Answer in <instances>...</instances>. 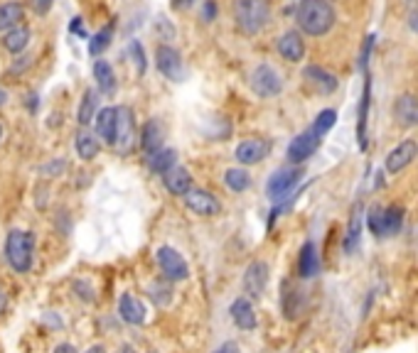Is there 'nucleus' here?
I'll use <instances>...</instances> for the list:
<instances>
[{"label": "nucleus", "instance_id": "1", "mask_svg": "<svg viewBox=\"0 0 418 353\" xmlns=\"http://www.w3.org/2000/svg\"><path fill=\"white\" fill-rule=\"evenodd\" d=\"M295 22L302 35L325 37L337 25V13L330 0H300L295 6Z\"/></svg>", "mask_w": 418, "mask_h": 353}, {"label": "nucleus", "instance_id": "2", "mask_svg": "<svg viewBox=\"0 0 418 353\" xmlns=\"http://www.w3.org/2000/svg\"><path fill=\"white\" fill-rule=\"evenodd\" d=\"M271 0H234L232 3L234 25L246 37L261 35L271 22Z\"/></svg>", "mask_w": 418, "mask_h": 353}, {"label": "nucleus", "instance_id": "3", "mask_svg": "<svg viewBox=\"0 0 418 353\" xmlns=\"http://www.w3.org/2000/svg\"><path fill=\"white\" fill-rule=\"evenodd\" d=\"M35 258V236L30 231L13 229L6 238V260L15 273L25 275Z\"/></svg>", "mask_w": 418, "mask_h": 353}, {"label": "nucleus", "instance_id": "4", "mask_svg": "<svg viewBox=\"0 0 418 353\" xmlns=\"http://www.w3.org/2000/svg\"><path fill=\"white\" fill-rule=\"evenodd\" d=\"M403 209L401 206H374L367 214V229L377 238H389L396 236L403 226Z\"/></svg>", "mask_w": 418, "mask_h": 353}, {"label": "nucleus", "instance_id": "5", "mask_svg": "<svg viewBox=\"0 0 418 353\" xmlns=\"http://www.w3.org/2000/svg\"><path fill=\"white\" fill-rule=\"evenodd\" d=\"M249 86L258 99H276L283 91V79L271 64H258L249 76Z\"/></svg>", "mask_w": 418, "mask_h": 353}, {"label": "nucleus", "instance_id": "6", "mask_svg": "<svg viewBox=\"0 0 418 353\" xmlns=\"http://www.w3.org/2000/svg\"><path fill=\"white\" fill-rule=\"evenodd\" d=\"M300 180H302V169L298 167V164H293V167L276 169V172H273L271 177H268V182H266L268 199H271V201H283L293 189H295Z\"/></svg>", "mask_w": 418, "mask_h": 353}, {"label": "nucleus", "instance_id": "7", "mask_svg": "<svg viewBox=\"0 0 418 353\" xmlns=\"http://www.w3.org/2000/svg\"><path fill=\"white\" fill-rule=\"evenodd\" d=\"M320 143H323V135H320L318 130H315V128L310 125V128L302 130L300 135H295V138L291 140V145H288V150H286L288 162H291V164H302V162H307V159H310L312 154L318 152Z\"/></svg>", "mask_w": 418, "mask_h": 353}, {"label": "nucleus", "instance_id": "8", "mask_svg": "<svg viewBox=\"0 0 418 353\" xmlns=\"http://www.w3.org/2000/svg\"><path fill=\"white\" fill-rule=\"evenodd\" d=\"M155 260L160 265L162 278L172 280V282H182V280L190 278V265L182 258L180 250H175L172 245H160L155 253Z\"/></svg>", "mask_w": 418, "mask_h": 353}, {"label": "nucleus", "instance_id": "9", "mask_svg": "<svg viewBox=\"0 0 418 353\" xmlns=\"http://www.w3.org/2000/svg\"><path fill=\"white\" fill-rule=\"evenodd\" d=\"M155 66L165 79L175 81V84L185 79V62H182L180 50H175L172 45L155 47Z\"/></svg>", "mask_w": 418, "mask_h": 353}, {"label": "nucleus", "instance_id": "10", "mask_svg": "<svg viewBox=\"0 0 418 353\" xmlns=\"http://www.w3.org/2000/svg\"><path fill=\"white\" fill-rule=\"evenodd\" d=\"M271 154V140L266 138H249L242 140L234 150V157L242 167H251V164H258Z\"/></svg>", "mask_w": 418, "mask_h": 353}, {"label": "nucleus", "instance_id": "11", "mask_svg": "<svg viewBox=\"0 0 418 353\" xmlns=\"http://www.w3.org/2000/svg\"><path fill=\"white\" fill-rule=\"evenodd\" d=\"M185 206L197 216H217L222 211V201L212 194V192L200 189V187H192L185 196H182Z\"/></svg>", "mask_w": 418, "mask_h": 353}, {"label": "nucleus", "instance_id": "12", "mask_svg": "<svg viewBox=\"0 0 418 353\" xmlns=\"http://www.w3.org/2000/svg\"><path fill=\"white\" fill-rule=\"evenodd\" d=\"M138 135H136V118H133V110L128 106H118V130H116V150L118 154H128L136 145Z\"/></svg>", "mask_w": 418, "mask_h": 353}, {"label": "nucleus", "instance_id": "13", "mask_svg": "<svg viewBox=\"0 0 418 353\" xmlns=\"http://www.w3.org/2000/svg\"><path fill=\"white\" fill-rule=\"evenodd\" d=\"M302 79H305V84L310 86V91H315V94L320 96H330L337 91L340 81L335 74H330L325 66H318V64H310L302 69Z\"/></svg>", "mask_w": 418, "mask_h": 353}, {"label": "nucleus", "instance_id": "14", "mask_svg": "<svg viewBox=\"0 0 418 353\" xmlns=\"http://www.w3.org/2000/svg\"><path fill=\"white\" fill-rule=\"evenodd\" d=\"M416 157H418V143L416 140H403V143H398L396 147L389 150L386 159H384V167H386L389 174H398V172H403Z\"/></svg>", "mask_w": 418, "mask_h": 353}, {"label": "nucleus", "instance_id": "15", "mask_svg": "<svg viewBox=\"0 0 418 353\" xmlns=\"http://www.w3.org/2000/svg\"><path fill=\"white\" fill-rule=\"evenodd\" d=\"M268 275H271L268 265L263 263V260H253V263L246 268V273H244V294H246L249 299L261 297V294L266 292Z\"/></svg>", "mask_w": 418, "mask_h": 353}, {"label": "nucleus", "instance_id": "16", "mask_svg": "<svg viewBox=\"0 0 418 353\" xmlns=\"http://www.w3.org/2000/svg\"><path fill=\"white\" fill-rule=\"evenodd\" d=\"M276 50H278V55H281L286 62H291V64L302 62L305 59V40H302V32L300 30L283 32L276 42Z\"/></svg>", "mask_w": 418, "mask_h": 353}, {"label": "nucleus", "instance_id": "17", "mask_svg": "<svg viewBox=\"0 0 418 353\" xmlns=\"http://www.w3.org/2000/svg\"><path fill=\"white\" fill-rule=\"evenodd\" d=\"M116 130H118V106L101 108L94 120V133L101 138V143H106L109 147H113V145H116Z\"/></svg>", "mask_w": 418, "mask_h": 353}, {"label": "nucleus", "instance_id": "18", "mask_svg": "<svg viewBox=\"0 0 418 353\" xmlns=\"http://www.w3.org/2000/svg\"><path fill=\"white\" fill-rule=\"evenodd\" d=\"M99 103H101V91L99 89H86L84 96L79 101V108H76V123L79 128H89L91 123L99 115Z\"/></svg>", "mask_w": 418, "mask_h": 353}, {"label": "nucleus", "instance_id": "19", "mask_svg": "<svg viewBox=\"0 0 418 353\" xmlns=\"http://www.w3.org/2000/svg\"><path fill=\"white\" fill-rule=\"evenodd\" d=\"M393 118L401 128H413L418 125V99L411 94H403L393 101Z\"/></svg>", "mask_w": 418, "mask_h": 353}, {"label": "nucleus", "instance_id": "20", "mask_svg": "<svg viewBox=\"0 0 418 353\" xmlns=\"http://www.w3.org/2000/svg\"><path fill=\"white\" fill-rule=\"evenodd\" d=\"M162 185H165V189L170 192L172 196H185L187 192L192 189V174H190V169L182 167V164H175L170 172L162 174Z\"/></svg>", "mask_w": 418, "mask_h": 353}, {"label": "nucleus", "instance_id": "21", "mask_svg": "<svg viewBox=\"0 0 418 353\" xmlns=\"http://www.w3.org/2000/svg\"><path fill=\"white\" fill-rule=\"evenodd\" d=\"M229 314H232V322L237 324L244 331H251L256 329V312H253V304L249 297H237L229 307Z\"/></svg>", "mask_w": 418, "mask_h": 353}, {"label": "nucleus", "instance_id": "22", "mask_svg": "<svg viewBox=\"0 0 418 353\" xmlns=\"http://www.w3.org/2000/svg\"><path fill=\"white\" fill-rule=\"evenodd\" d=\"M32 40V30L22 22V25L13 27V30L3 32V47H6V52H11L13 57H20L22 52L27 50V45H30Z\"/></svg>", "mask_w": 418, "mask_h": 353}, {"label": "nucleus", "instance_id": "23", "mask_svg": "<svg viewBox=\"0 0 418 353\" xmlns=\"http://www.w3.org/2000/svg\"><path fill=\"white\" fill-rule=\"evenodd\" d=\"M74 147H76L79 159L91 162V159H96V157H99V152H101V138L96 133H91L89 128H81L79 133H76V138H74Z\"/></svg>", "mask_w": 418, "mask_h": 353}, {"label": "nucleus", "instance_id": "24", "mask_svg": "<svg viewBox=\"0 0 418 353\" xmlns=\"http://www.w3.org/2000/svg\"><path fill=\"white\" fill-rule=\"evenodd\" d=\"M162 143H165V130H162L160 120L151 118L141 130V147L146 154H153L158 150H162Z\"/></svg>", "mask_w": 418, "mask_h": 353}, {"label": "nucleus", "instance_id": "25", "mask_svg": "<svg viewBox=\"0 0 418 353\" xmlns=\"http://www.w3.org/2000/svg\"><path fill=\"white\" fill-rule=\"evenodd\" d=\"M118 314H121L123 322L133 324V326H138V324L146 322V307H143L141 299L133 297L131 292L121 294V299H118Z\"/></svg>", "mask_w": 418, "mask_h": 353}, {"label": "nucleus", "instance_id": "26", "mask_svg": "<svg viewBox=\"0 0 418 353\" xmlns=\"http://www.w3.org/2000/svg\"><path fill=\"white\" fill-rule=\"evenodd\" d=\"M320 270V258H318V245L312 243V240H305L298 253V275L302 280L312 278V275H318Z\"/></svg>", "mask_w": 418, "mask_h": 353}, {"label": "nucleus", "instance_id": "27", "mask_svg": "<svg viewBox=\"0 0 418 353\" xmlns=\"http://www.w3.org/2000/svg\"><path fill=\"white\" fill-rule=\"evenodd\" d=\"M369 103H372V81H369V74H364V91H362V101H359V113H357V140L362 150H367Z\"/></svg>", "mask_w": 418, "mask_h": 353}, {"label": "nucleus", "instance_id": "28", "mask_svg": "<svg viewBox=\"0 0 418 353\" xmlns=\"http://www.w3.org/2000/svg\"><path fill=\"white\" fill-rule=\"evenodd\" d=\"M94 79H96V89L101 91L104 96H113L116 94V71L113 66L109 64L106 59H96L94 62Z\"/></svg>", "mask_w": 418, "mask_h": 353}, {"label": "nucleus", "instance_id": "29", "mask_svg": "<svg viewBox=\"0 0 418 353\" xmlns=\"http://www.w3.org/2000/svg\"><path fill=\"white\" fill-rule=\"evenodd\" d=\"M25 22V6L18 0H8L0 6V35Z\"/></svg>", "mask_w": 418, "mask_h": 353}, {"label": "nucleus", "instance_id": "30", "mask_svg": "<svg viewBox=\"0 0 418 353\" xmlns=\"http://www.w3.org/2000/svg\"><path fill=\"white\" fill-rule=\"evenodd\" d=\"M175 164H177V152L172 147H162L158 150V152L148 154V169H151L153 174H160V177L165 172H170Z\"/></svg>", "mask_w": 418, "mask_h": 353}, {"label": "nucleus", "instance_id": "31", "mask_svg": "<svg viewBox=\"0 0 418 353\" xmlns=\"http://www.w3.org/2000/svg\"><path fill=\"white\" fill-rule=\"evenodd\" d=\"M224 185L234 192V194H244L251 189V174L246 167H232L224 172Z\"/></svg>", "mask_w": 418, "mask_h": 353}, {"label": "nucleus", "instance_id": "32", "mask_svg": "<svg viewBox=\"0 0 418 353\" xmlns=\"http://www.w3.org/2000/svg\"><path fill=\"white\" fill-rule=\"evenodd\" d=\"M172 280L162 278V280H153L151 284H148V297H151V302L155 304V307H167V304L172 302Z\"/></svg>", "mask_w": 418, "mask_h": 353}, {"label": "nucleus", "instance_id": "33", "mask_svg": "<svg viewBox=\"0 0 418 353\" xmlns=\"http://www.w3.org/2000/svg\"><path fill=\"white\" fill-rule=\"evenodd\" d=\"M359 236H362V209H357L352 214L347 224V233H344V253L352 255L359 245Z\"/></svg>", "mask_w": 418, "mask_h": 353}, {"label": "nucleus", "instance_id": "34", "mask_svg": "<svg viewBox=\"0 0 418 353\" xmlns=\"http://www.w3.org/2000/svg\"><path fill=\"white\" fill-rule=\"evenodd\" d=\"M111 40H113V25H106L104 30H99V32H96V35L89 40V55L99 59V57L109 50Z\"/></svg>", "mask_w": 418, "mask_h": 353}, {"label": "nucleus", "instance_id": "35", "mask_svg": "<svg viewBox=\"0 0 418 353\" xmlns=\"http://www.w3.org/2000/svg\"><path fill=\"white\" fill-rule=\"evenodd\" d=\"M283 297H281V304H283V314H286L288 319H295L298 312H300V292L298 289H291V284H283Z\"/></svg>", "mask_w": 418, "mask_h": 353}, {"label": "nucleus", "instance_id": "36", "mask_svg": "<svg viewBox=\"0 0 418 353\" xmlns=\"http://www.w3.org/2000/svg\"><path fill=\"white\" fill-rule=\"evenodd\" d=\"M335 123H337V110H335V108H325V110H320V113L315 115V123H312V128L318 130L320 135H325Z\"/></svg>", "mask_w": 418, "mask_h": 353}, {"label": "nucleus", "instance_id": "37", "mask_svg": "<svg viewBox=\"0 0 418 353\" xmlns=\"http://www.w3.org/2000/svg\"><path fill=\"white\" fill-rule=\"evenodd\" d=\"M128 52H131V57H133V64H136V69H138V74H146V66H148V62H146V52H143V45L138 40H133L131 45H128Z\"/></svg>", "mask_w": 418, "mask_h": 353}, {"label": "nucleus", "instance_id": "38", "mask_svg": "<svg viewBox=\"0 0 418 353\" xmlns=\"http://www.w3.org/2000/svg\"><path fill=\"white\" fill-rule=\"evenodd\" d=\"M67 169V162L64 159H52V162H47V164H42L40 167V174L42 177H60L62 172Z\"/></svg>", "mask_w": 418, "mask_h": 353}, {"label": "nucleus", "instance_id": "39", "mask_svg": "<svg viewBox=\"0 0 418 353\" xmlns=\"http://www.w3.org/2000/svg\"><path fill=\"white\" fill-rule=\"evenodd\" d=\"M372 47H374V35H369L367 42H364V47H362V57H359V71H362V74H367V64H369V57H372Z\"/></svg>", "mask_w": 418, "mask_h": 353}, {"label": "nucleus", "instance_id": "40", "mask_svg": "<svg viewBox=\"0 0 418 353\" xmlns=\"http://www.w3.org/2000/svg\"><path fill=\"white\" fill-rule=\"evenodd\" d=\"M52 6H55V0H30L32 13H35V15H40V17H45L47 13L52 10Z\"/></svg>", "mask_w": 418, "mask_h": 353}, {"label": "nucleus", "instance_id": "41", "mask_svg": "<svg viewBox=\"0 0 418 353\" xmlns=\"http://www.w3.org/2000/svg\"><path fill=\"white\" fill-rule=\"evenodd\" d=\"M202 20L204 22H214L217 20V6H214V0H207V3H202Z\"/></svg>", "mask_w": 418, "mask_h": 353}, {"label": "nucleus", "instance_id": "42", "mask_svg": "<svg viewBox=\"0 0 418 353\" xmlns=\"http://www.w3.org/2000/svg\"><path fill=\"white\" fill-rule=\"evenodd\" d=\"M74 289H76V292H84V294H81V299H86V302H94V289H89V287H86V282H81V280H76V282H74Z\"/></svg>", "mask_w": 418, "mask_h": 353}, {"label": "nucleus", "instance_id": "43", "mask_svg": "<svg viewBox=\"0 0 418 353\" xmlns=\"http://www.w3.org/2000/svg\"><path fill=\"white\" fill-rule=\"evenodd\" d=\"M214 353H242V351H239V346L234 341H227V343H222Z\"/></svg>", "mask_w": 418, "mask_h": 353}, {"label": "nucleus", "instance_id": "44", "mask_svg": "<svg viewBox=\"0 0 418 353\" xmlns=\"http://www.w3.org/2000/svg\"><path fill=\"white\" fill-rule=\"evenodd\" d=\"M30 57H18V64H15V69H13V74H20L25 66H30Z\"/></svg>", "mask_w": 418, "mask_h": 353}, {"label": "nucleus", "instance_id": "45", "mask_svg": "<svg viewBox=\"0 0 418 353\" xmlns=\"http://www.w3.org/2000/svg\"><path fill=\"white\" fill-rule=\"evenodd\" d=\"M408 27H411V32H416L418 35V10L408 15Z\"/></svg>", "mask_w": 418, "mask_h": 353}, {"label": "nucleus", "instance_id": "46", "mask_svg": "<svg viewBox=\"0 0 418 353\" xmlns=\"http://www.w3.org/2000/svg\"><path fill=\"white\" fill-rule=\"evenodd\" d=\"M55 353H76V348L71 346V343H60V346L55 348Z\"/></svg>", "mask_w": 418, "mask_h": 353}, {"label": "nucleus", "instance_id": "47", "mask_svg": "<svg viewBox=\"0 0 418 353\" xmlns=\"http://www.w3.org/2000/svg\"><path fill=\"white\" fill-rule=\"evenodd\" d=\"M71 32H76V35H84V27H81V17H74V22L69 25Z\"/></svg>", "mask_w": 418, "mask_h": 353}, {"label": "nucleus", "instance_id": "48", "mask_svg": "<svg viewBox=\"0 0 418 353\" xmlns=\"http://www.w3.org/2000/svg\"><path fill=\"white\" fill-rule=\"evenodd\" d=\"M6 304H8V294H6V289H3V284H0V312L6 309Z\"/></svg>", "mask_w": 418, "mask_h": 353}, {"label": "nucleus", "instance_id": "49", "mask_svg": "<svg viewBox=\"0 0 418 353\" xmlns=\"http://www.w3.org/2000/svg\"><path fill=\"white\" fill-rule=\"evenodd\" d=\"M6 103H8V91L0 89V106H6Z\"/></svg>", "mask_w": 418, "mask_h": 353}, {"label": "nucleus", "instance_id": "50", "mask_svg": "<svg viewBox=\"0 0 418 353\" xmlns=\"http://www.w3.org/2000/svg\"><path fill=\"white\" fill-rule=\"evenodd\" d=\"M86 353H106V351H104V346H91Z\"/></svg>", "mask_w": 418, "mask_h": 353}, {"label": "nucleus", "instance_id": "51", "mask_svg": "<svg viewBox=\"0 0 418 353\" xmlns=\"http://www.w3.org/2000/svg\"><path fill=\"white\" fill-rule=\"evenodd\" d=\"M118 353H133V348H131V346H123V348H121V351H118Z\"/></svg>", "mask_w": 418, "mask_h": 353}, {"label": "nucleus", "instance_id": "52", "mask_svg": "<svg viewBox=\"0 0 418 353\" xmlns=\"http://www.w3.org/2000/svg\"><path fill=\"white\" fill-rule=\"evenodd\" d=\"M0 140H3V125H0Z\"/></svg>", "mask_w": 418, "mask_h": 353}]
</instances>
